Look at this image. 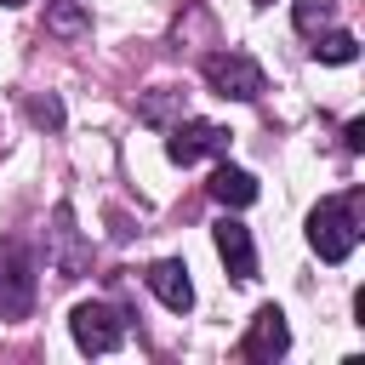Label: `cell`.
<instances>
[{
	"instance_id": "obj_1",
	"label": "cell",
	"mask_w": 365,
	"mask_h": 365,
	"mask_svg": "<svg viewBox=\"0 0 365 365\" xmlns=\"http://www.w3.org/2000/svg\"><path fill=\"white\" fill-rule=\"evenodd\" d=\"M308 245H314L325 262L354 257V245H359V200H354V194L319 200V205L308 211Z\"/></svg>"
},
{
	"instance_id": "obj_3",
	"label": "cell",
	"mask_w": 365,
	"mask_h": 365,
	"mask_svg": "<svg viewBox=\"0 0 365 365\" xmlns=\"http://www.w3.org/2000/svg\"><path fill=\"white\" fill-rule=\"evenodd\" d=\"M205 80H211L217 97H234V103L262 97V68H257V57H245V51H217V57H205Z\"/></svg>"
},
{
	"instance_id": "obj_9",
	"label": "cell",
	"mask_w": 365,
	"mask_h": 365,
	"mask_svg": "<svg viewBox=\"0 0 365 365\" xmlns=\"http://www.w3.org/2000/svg\"><path fill=\"white\" fill-rule=\"evenodd\" d=\"M211 200H217V205H228V211H240V205H251V200H257V177L222 160V165L211 171Z\"/></svg>"
},
{
	"instance_id": "obj_16",
	"label": "cell",
	"mask_w": 365,
	"mask_h": 365,
	"mask_svg": "<svg viewBox=\"0 0 365 365\" xmlns=\"http://www.w3.org/2000/svg\"><path fill=\"white\" fill-rule=\"evenodd\" d=\"M342 143H348V148H365V120H348V125H342Z\"/></svg>"
},
{
	"instance_id": "obj_10",
	"label": "cell",
	"mask_w": 365,
	"mask_h": 365,
	"mask_svg": "<svg viewBox=\"0 0 365 365\" xmlns=\"http://www.w3.org/2000/svg\"><path fill=\"white\" fill-rule=\"evenodd\" d=\"M51 222H57L51 234H57V245H63V279H74V274L86 268V257L74 251V217H68V205H57V217H51Z\"/></svg>"
},
{
	"instance_id": "obj_12",
	"label": "cell",
	"mask_w": 365,
	"mask_h": 365,
	"mask_svg": "<svg viewBox=\"0 0 365 365\" xmlns=\"http://www.w3.org/2000/svg\"><path fill=\"white\" fill-rule=\"evenodd\" d=\"M291 17H297V29H302V34H319V29L336 17V0H297V6H291Z\"/></svg>"
},
{
	"instance_id": "obj_11",
	"label": "cell",
	"mask_w": 365,
	"mask_h": 365,
	"mask_svg": "<svg viewBox=\"0 0 365 365\" xmlns=\"http://www.w3.org/2000/svg\"><path fill=\"white\" fill-rule=\"evenodd\" d=\"M314 57H319V63H354V57H359V40H354L348 29H331V34L314 46Z\"/></svg>"
},
{
	"instance_id": "obj_14",
	"label": "cell",
	"mask_w": 365,
	"mask_h": 365,
	"mask_svg": "<svg viewBox=\"0 0 365 365\" xmlns=\"http://www.w3.org/2000/svg\"><path fill=\"white\" fill-rule=\"evenodd\" d=\"M171 108H177V97H171V91H154V97H143V108H137V114H143L148 125H165V120H171Z\"/></svg>"
},
{
	"instance_id": "obj_15",
	"label": "cell",
	"mask_w": 365,
	"mask_h": 365,
	"mask_svg": "<svg viewBox=\"0 0 365 365\" xmlns=\"http://www.w3.org/2000/svg\"><path fill=\"white\" fill-rule=\"evenodd\" d=\"M29 114H34V125H51V131L63 125V108H57V97H34V103H29Z\"/></svg>"
},
{
	"instance_id": "obj_18",
	"label": "cell",
	"mask_w": 365,
	"mask_h": 365,
	"mask_svg": "<svg viewBox=\"0 0 365 365\" xmlns=\"http://www.w3.org/2000/svg\"><path fill=\"white\" fill-rule=\"evenodd\" d=\"M257 6H268V0H257Z\"/></svg>"
},
{
	"instance_id": "obj_2",
	"label": "cell",
	"mask_w": 365,
	"mask_h": 365,
	"mask_svg": "<svg viewBox=\"0 0 365 365\" xmlns=\"http://www.w3.org/2000/svg\"><path fill=\"white\" fill-rule=\"evenodd\" d=\"M68 331H74V342H80L86 354H114V348L125 342V314L108 308V302H80V308L68 314Z\"/></svg>"
},
{
	"instance_id": "obj_13",
	"label": "cell",
	"mask_w": 365,
	"mask_h": 365,
	"mask_svg": "<svg viewBox=\"0 0 365 365\" xmlns=\"http://www.w3.org/2000/svg\"><path fill=\"white\" fill-rule=\"evenodd\" d=\"M46 29H51V34H80V29H86V17H80V6H74V0H57V6H51V17H46Z\"/></svg>"
},
{
	"instance_id": "obj_8",
	"label": "cell",
	"mask_w": 365,
	"mask_h": 365,
	"mask_svg": "<svg viewBox=\"0 0 365 365\" xmlns=\"http://www.w3.org/2000/svg\"><path fill=\"white\" fill-rule=\"evenodd\" d=\"M148 291H154L171 314H188V308H194V279H188V262L160 257V262L148 268Z\"/></svg>"
},
{
	"instance_id": "obj_17",
	"label": "cell",
	"mask_w": 365,
	"mask_h": 365,
	"mask_svg": "<svg viewBox=\"0 0 365 365\" xmlns=\"http://www.w3.org/2000/svg\"><path fill=\"white\" fill-rule=\"evenodd\" d=\"M0 6H29V0H0Z\"/></svg>"
},
{
	"instance_id": "obj_5",
	"label": "cell",
	"mask_w": 365,
	"mask_h": 365,
	"mask_svg": "<svg viewBox=\"0 0 365 365\" xmlns=\"http://www.w3.org/2000/svg\"><path fill=\"white\" fill-rule=\"evenodd\" d=\"M165 154H171L177 165H194V160H205V154H228V131L211 125V120H177L171 137H165Z\"/></svg>"
},
{
	"instance_id": "obj_7",
	"label": "cell",
	"mask_w": 365,
	"mask_h": 365,
	"mask_svg": "<svg viewBox=\"0 0 365 365\" xmlns=\"http://www.w3.org/2000/svg\"><path fill=\"white\" fill-rule=\"evenodd\" d=\"M211 240H217L222 268H228L240 285H251V279H257V245H251V228H245V222H234V217H222V222L211 228Z\"/></svg>"
},
{
	"instance_id": "obj_6",
	"label": "cell",
	"mask_w": 365,
	"mask_h": 365,
	"mask_svg": "<svg viewBox=\"0 0 365 365\" xmlns=\"http://www.w3.org/2000/svg\"><path fill=\"white\" fill-rule=\"evenodd\" d=\"M285 348H291V325H285V314H279L274 302L257 308V319H251V331H245V342H240V359H251V365H274Z\"/></svg>"
},
{
	"instance_id": "obj_4",
	"label": "cell",
	"mask_w": 365,
	"mask_h": 365,
	"mask_svg": "<svg viewBox=\"0 0 365 365\" xmlns=\"http://www.w3.org/2000/svg\"><path fill=\"white\" fill-rule=\"evenodd\" d=\"M29 302H34V257L17 240H6L0 245V319L29 314Z\"/></svg>"
}]
</instances>
